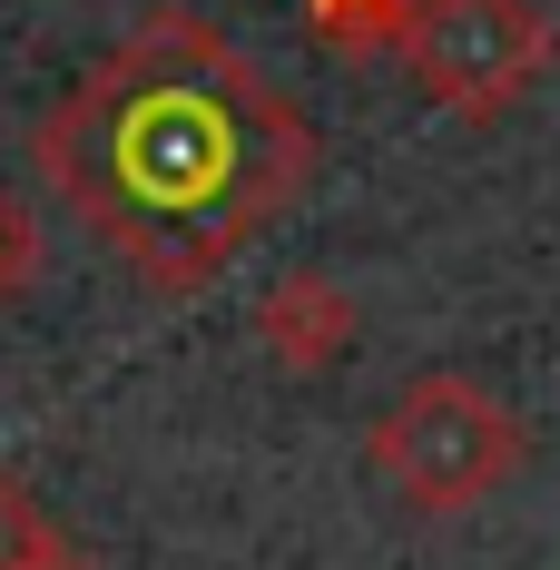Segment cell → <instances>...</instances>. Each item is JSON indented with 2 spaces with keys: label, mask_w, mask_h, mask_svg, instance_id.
<instances>
[{
  "label": "cell",
  "mask_w": 560,
  "mask_h": 570,
  "mask_svg": "<svg viewBox=\"0 0 560 570\" xmlns=\"http://www.w3.org/2000/svg\"><path fill=\"white\" fill-rule=\"evenodd\" d=\"M30 168L148 295H207L305 197L315 128L226 30L148 10L40 109Z\"/></svg>",
  "instance_id": "obj_1"
},
{
  "label": "cell",
  "mask_w": 560,
  "mask_h": 570,
  "mask_svg": "<svg viewBox=\"0 0 560 570\" xmlns=\"http://www.w3.org/2000/svg\"><path fill=\"white\" fill-rule=\"evenodd\" d=\"M521 462H531L521 413H511L492 384H472V374H413V384L374 413V433H364V472L423 521L482 512Z\"/></svg>",
  "instance_id": "obj_2"
},
{
  "label": "cell",
  "mask_w": 560,
  "mask_h": 570,
  "mask_svg": "<svg viewBox=\"0 0 560 570\" xmlns=\"http://www.w3.org/2000/svg\"><path fill=\"white\" fill-rule=\"evenodd\" d=\"M560 30L541 0H423L413 10V30H403V69H413V89L452 118H502L541 69H551Z\"/></svg>",
  "instance_id": "obj_3"
},
{
  "label": "cell",
  "mask_w": 560,
  "mask_h": 570,
  "mask_svg": "<svg viewBox=\"0 0 560 570\" xmlns=\"http://www.w3.org/2000/svg\"><path fill=\"white\" fill-rule=\"evenodd\" d=\"M256 344L276 354L285 374H325L344 364V344H354V295H344L325 266H295L256 295Z\"/></svg>",
  "instance_id": "obj_4"
},
{
  "label": "cell",
  "mask_w": 560,
  "mask_h": 570,
  "mask_svg": "<svg viewBox=\"0 0 560 570\" xmlns=\"http://www.w3.org/2000/svg\"><path fill=\"white\" fill-rule=\"evenodd\" d=\"M0 570H89V551H79L10 472H0Z\"/></svg>",
  "instance_id": "obj_5"
},
{
  "label": "cell",
  "mask_w": 560,
  "mask_h": 570,
  "mask_svg": "<svg viewBox=\"0 0 560 570\" xmlns=\"http://www.w3.org/2000/svg\"><path fill=\"white\" fill-rule=\"evenodd\" d=\"M305 10H315V40H325V50L384 59V50H403V30H413L423 0H305Z\"/></svg>",
  "instance_id": "obj_6"
},
{
  "label": "cell",
  "mask_w": 560,
  "mask_h": 570,
  "mask_svg": "<svg viewBox=\"0 0 560 570\" xmlns=\"http://www.w3.org/2000/svg\"><path fill=\"white\" fill-rule=\"evenodd\" d=\"M50 266V227H40V207L20 197V187H0V305H20L30 285Z\"/></svg>",
  "instance_id": "obj_7"
}]
</instances>
